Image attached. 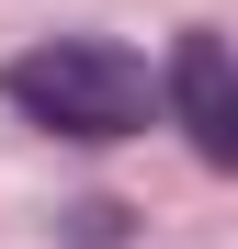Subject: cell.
Here are the masks:
<instances>
[{
    "label": "cell",
    "mask_w": 238,
    "mask_h": 249,
    "mask_svg": "<svg viewBox=\"0 0 238 249\" xmlns=\"http://www.w3.org/2000/svg\"><path fill=\"white\" fill-rule=\"evenodd\" d=\"M0 91H12L46 136H136L147 124V102H159V79H147V57L136 46H102V34H57V46H34V57H12L0 68Z\"/></svg>",
    "instance_id": "cell-1"
},
{
    "label": "cell",
    "mask_w": 238,
    "mask_h": 249,
    "mask_svg": "<svg viewBox=\"0 0 238 249\" xmlns=\"http://www.w3.org/2000/svg\"><path fill=\"white\" fill-rule=\"evenodd\" d=\"M170 113H182V136L216 159H238V79H227V34H182L170 46Z\"/></svg>",
    "instance_id": "cell-2"
}]
</instances>
